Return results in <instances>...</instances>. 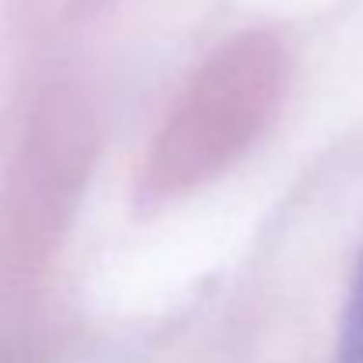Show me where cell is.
I'll return each instance as SVG.
<instances>
[{
  "mask_svg": "<svg viewBox=\"0 0 363 363\" xmlns=\"http://www.w3.org/2000/svg\"><path fill=\"white\" fill-rule=\"evenodd\" d=\"M339 363H363V257L350 282L346 311H342V335H339Z\"/></svg>",
  "mask_w": 363,
  "mask_h": 363,
  "instance_id": "obj_1",
  "label": "cell"
}]
</instances>
